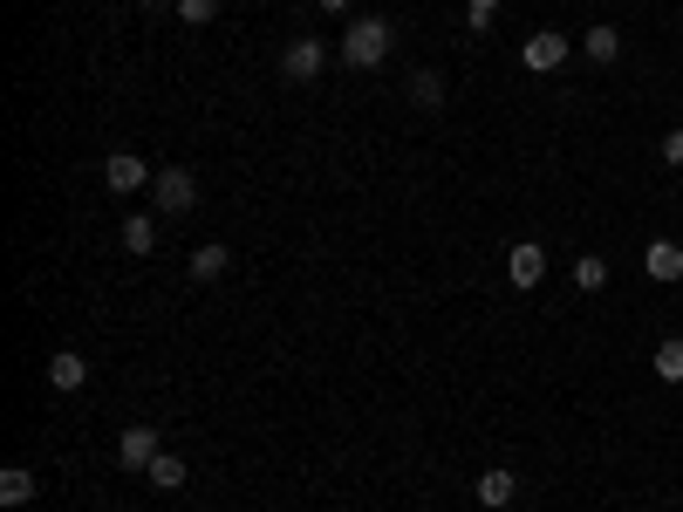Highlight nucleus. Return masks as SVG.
<instances>
[{"mask_svg":"<svg viewBox=\"0 0 683 512\" xmlns=\"http://www.w3.org/2000/svg\"><path fill=\"white\" fill-rule=\"evenodd\" d=\"M123 246H131V253H150V246H158V219H150V212H131V219H123Z\"/></svg>","mask_w":683,"mask_h":512,"instance_id":"16","label":"nucleus"},{"mask_svg":"<svg viewBox=\"0 0 683 512\" xmlns=\"http://www.w3.org/2000/svg\"><path fill=\"white\" fill-rule=\"evenodd\" d=\"M581 48H588V62H615L622 56V35L601 21V28H588V41H581Z\"/></svg>","mask_w":683,"mask_h":512,"instance_id":"18","label":"nucleus"},{"mask_svg":"<svg viewBox=\"0 0 683 512\" xmlns=\"http://www.w3.org/2000/svg\"><path fill=\"white\" fill-rule=\"evenodd\" d=\"M643 273L649 280H683V240H649V253H643Z\"/></svg>","mask_w":683,"mask_h":512,"instance_id":"8","label":"nucleus"},{"mask_svg":"<svg viewBox=\"0 0 683 512\" xmlns=\"http://www.w3.org/2000/svg\"><path fill=\"white\" fill-rule=\"evenodd\" d=\"M150 205H158L164 219H179V212H192L198 205V178L185 171V164H164L158 178H150Z\"/></svg>","mask_w":683,"mask_h":512,"instance_id":"2","label":"nucleus"},{"mask_svg":"<svg viewBox=\"0 0 683 512\" xmlns=\"http://www.w3.org/2000/svg\"><path fill=\"white\" fill-rule=\"evenodd\" d=\"M336 56L349 62V69H376L390 56V21L383 14H363V21H349V35H342V48Z\"/></svg>","mask_w":683,"mask_h":512,"instance_id":"1","label":"nucleus"},{"mask_svg":"<svg viewBox=\"0 0 683 512\" xmlns=\"http://www.w3.org/2000/svg\"><path fill=\"white\" fill-rule=\"evenodd\" d=\"M568 56H574V41H568V35H553V28H540V35H526V41H520V62L534 69V75H553Z\"/></svg>","mask_w":683,"mask_h":512,"instance_id":"5","label":"nucleus"},{"mask_svg":"<svg viewBox=\"0 0 683 512\" xmlns=\"http://www.w3.org/2000/svg\"><path fill=\"white\" fill-rule=\"evenodd\" d=\"M158 458H164V444H158V424H131V430L117 438V465H123V472H150Z\"/></svg>","mask_w":683,"mask_h":512,"instance_id":"4","label":"nucleus"},{"mask_svg":"<svg viewBox=\"0 0 683 512\" xmlns=\"http://www.w3.org/2000/svg\"><path fill=\"white\" fill-rule=\"evenodd\" d=\"M35 485H41V478H35L28 465H8V472H0V505H28Z\"/></svg>","mask_w":683,"mask_h":512,"instance_id":"11","label":"nucleus"},{"mask_svg":"<svg viewBox=\"0 0 683 512\" xmlns=\"http://www.w3.org/2000/svg\"><path fill=\"white\" fill-rule=\"evenodd\" d=\"M328 69V48L308 35V41H288L281 48V75H288V83H315V75Z\"/></svg>","mask_w":683,"mask_h":512,"instance_id":"7","label":"nucleus"},{"mask_svg":"<svg viewBox=\"0 0 683 512\" xmlns=\"http://www.w3.org/2000/svg\"><path fill=\"white\" fill-rule=\"evenodd\" d=\"M225 267H233V253H225L219 240H206V246H198V253H192V280H219Z\"/></svg>","mask_w":683,"mask_h":512,"instance_id":"12","label":"nucleus"},{"mask_svg":"<svg viewBox=\"0 0 683 512\" xmlns=\"http://www.w3.org/2000/svg\"><path fill=\"white\" fill-rule=\"evenodd\" d=\"M656 158H663V164H676V171H683V131H670L663 144H656Z\"/></svg>","mask_w":683,"mask_h":512,"instance_id":"21","label":"nucleus"},{"mask_svg":"<svg viewBox=\"0 0 683 512\" xmlns=\"http://www.w3.org/2000/svg\"><path fill=\"white\" fill-rule=\"evenodd\" d=\"M48 382H56V390H83V382H89V363H83L75 349H62L56 363H48Z\"/></svg>","mask_w":683,"mask_h":512,"instance_id":"10","label":"nucleus"},{"mask_svg":"<svg viewBox=\"0 0 683 512\" xmlns=\"http://www.w3.org/2000/svg\"><path fill=\"white\" fill-rule=\"evenodd\" d=\"M649 369H656V382H683V342H676V336H670V342H656Z\"/></svg>","mask_w":683,"mask_h":512,"instance_id":"14","label":"nucleus"},{"mask_svg":"<svg viewBox=\"0 0 683 512\" xmlns=\"http://www.w3.org/2000/svg\"><path fill=\"white\" fill-rule=\"evenodd\" d=\"M150 178H158V171H150V164L137 158V150H110V158H103V185H110L117 198H131V192H150Z\"/></svg>","mask_w":683,"mask_h":512,"instance_id":"3","label":"nucleus"},{"mask_svg":"<svg viewBox=\"0 0 683 512\" xmlns=\"http://www.w3.org/2000/svg\"><path fill=\"white\" fill-rule=\"evenodd\" d=\"M492 14H499V0H465V21H472V35H486V28H492Z\"/></svg>","mask_w":683,"mask_h":512,"instance_id":"20","label":"nucleus"},{"mask_svg":"<svg viewBox=\"0 0 683 512\" xmlns=\"http://www.w3.org/2000/svg\"><path fill=\"white\" fill-rule=\"evenodd\" d=\"M212 14H219V0H179V21H185V28H206Z\"/></svg>","mask_w":683,"mask_h":512,"instance_id":"19","label":"nucleus"},{"mask_svg":"<svg viewBox=\"0 0 683 512\" xmlns=\"http://www.w3.org/2000/svg\"><path fill=\"white\" fill-rule=\"evenodd\" d=\"M505 280H513L520 294H534L540 280H547V246L540 240H520L513 253H505Z\"/></svg>","mask_w":683,"mask_h":512,"instance_id":"6","label":"nucleus"},{"mask_svg":"<svg viewBox=\"0 0 683 512\" xmlns=\"http://www.w3.org/2000/svg\"><path fill=\"white\" fill-rule=\"evenodd\" d=\"M513 492H520V478L505 472V465L478 472V505H486V512H505V505H513Z\"/></svg>","mask_w":683,"mask_h":512,"instance_id":"9","label":"nucleus"},{"mask_svg":"<svg viewBox=\"0 0 683 512\" xmlns=\"http://www.w3.org/2000/svg\"><path fill=\"white\" fill-rule=\"evenodd\" d=\"M144 478H150V485H158V492H179V485H185L192 472H185V458H171V451H164V458H158V465H150Z\"/></svg>","mask_w":683,"mask_h":512,"instance_id":"17","label":"nucleus"},{"mask_svg":"<svg viewBox=\"0 0 683 512\" xmlns=\"http://www.w3.org/2000/svg\"><path fill=\"white\" fill-rule=\"evenodd\" d=\"M411 102H417V110H438V102H444V75L438 69H417L411 75Z\"/></svg>","mask_w":683,"mask_h":512,"instance_id":"15","label":"nucleus"},{"mask_svg":"<svg viewBox=\"0 0 683 512\" xmlns=\"http://www.w3.org/2000/svg\"><path fill=\"white\" fill-rule=\"evenodd\" d=\"M321 8H328V14H349V8H356V0H321Z\"/></svg>","mask_w":683,"mask_h":512,"instance_id":"22","label":"nucleus"},{"mask_svg":"<svg viewBox=\"0 0 683 512\" xmlns=\"http://www.w3.org/2000/svg\"><path fill=\"white\" fill-rule=\"evenodd\" d=\"M574 288L601 294V288H609V260H601V253H581V260H574Z\"/></svg>","mask_w":683,"mask_h":512,"instance_id":"13","label":"nucleus"}]
</instances>
